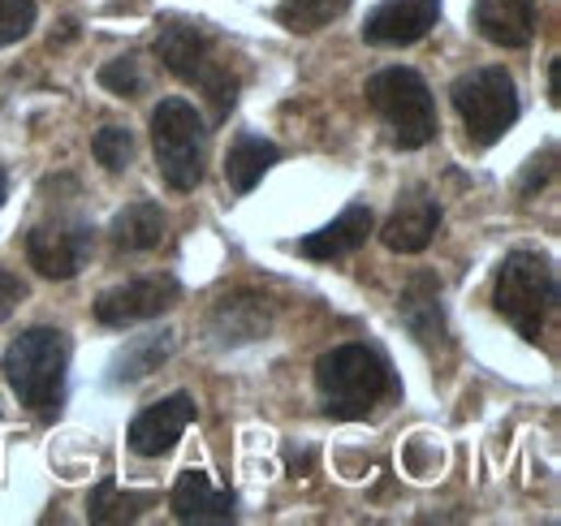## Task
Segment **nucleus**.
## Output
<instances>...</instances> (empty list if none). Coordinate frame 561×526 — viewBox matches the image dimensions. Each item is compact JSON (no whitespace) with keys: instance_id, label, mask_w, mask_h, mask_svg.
<instances>
[{"instance_id":"obj_1","label":"nucleus","mask_w":561,"mask_h":526,"mask_svg":"<svg viewBox=\"0 0 561 526\" xmlns=\"http://www.w3.org/2000/svg\"><path fill=\"white\" fill-rule=\"evenodd\" d=\"M70 341L61 329H26L0 358V371L18 401L35 414H57L66 401Z\"/></svg>"},{"instance_id":"obj_2","label":"nucleus","mask_w":561,"mask_h":526,"mask_svg":"<svg viewBox=\"0 0 561 526\" xmlns=\"http://www.w3.org/2000/svg\"><path fill=\"white\" fill-rule=\"evenodd\" d=\"M316 389L333 419H367L376 401L393 393V371L367 345H337L316 363Z\"/></svg>"},{"instance_id":"obj_3","label":"nucleus","mask_w":561,"mask_h":526,"mask_svg":"<svg viewBox=\"0 0 561 526\" xmlns=\"http://www.w3.org/2000/svg\"><path fill=\"white\" fill-rule=\"evenodd\" d=\"M496 311L523 332L527 341H540L545 320L558 302V272L553 263L536 251H514L496 267V289H492Z\"/></svg>"},{"instance_id":"obj_4","label":"nucleus","mask_w":561,"mask_h":526,"mask_svg":"<svg viewBox=\"0 0 561 526\" xmlns=\"http://www.w3.org/2000/svg\"><path fill=\"white\" fill-rule=\"evenodd\" d=\"M156 53L182 82L208 91V100L216 104V117H229V108L238 100V78L220 61L211 35L199 22H169V26H160Z\"/></svg>"},{"instance_id":"obj_5","label":"nucleus","mask_w":561,"mask_h":526,"mask_svg":"<svg viewBox=\"0 0 561 526\" xmlns=\"http://www.w3.org/2000/svg\"><path fill=\"white\" fill-rule=\"evenodd\" d=\"M367 104L385 117L393 142L407 147V151L436 138V104H432V91L415 69L393 66L371 73L367 78Z\"/></svg>"},{"instance_id":"obj_6","label":"nucleus","mask_w":561,"mask_h":526,"mask_svg":"<svg viewBox=\"0 0 561 526\" xmlns=\"http://www.w3.org/2000/svg\"><path fill=\"white\" fill-rule=\"evenodd\" d=\"M204 117L186 100H160L151 113L156 164L173 191H195L204 182Z\"/></svg>"},{"instance_id":"obj_7","label":"nucleus","mask_w":561,"mask_h":526,"mask_svg":"<svg viewBox=\"0 0 561 526\" xmlns=\"http://www.w3.org/2000/svg\"><path fill=\"white\" fill-rule=\"evenodd\" d=\"M454 108L476 147H492L501 134L518 122V87L501 66L471 69L454 82Z\"/></svg>"},{"instance_id":"obj_8","label":"nucleus","mask_w":561,"mask_h":526,"mask_svg":"<svg viewBox=\"0 0 561 526\" xmlns=\"http://www.w3.org/2000/svg\"><path fill=\"white\" fill-rule=\"evenodd\" d=\"M91 255V225L87 220H48L26 233V260L48 281H70Z\"/></svg>"},{"instance_id":"obj_9","label":"nucleus","mask_w":561,"mask_h":526,"mask_svg":"<svg viewBox=\"0 0 561 526\" xmlns=\"http://www.w3.org/2000/svg\"><path fill=\"white\" fill-rule=\"evenodd\" d=\"M178 302V281L173 276H142L130 285H117L108 294H100L95 302V320L108 329H126L139 320H156Z\"/></svg>"},{"instance_id":"obj_10","label":"nucleus","mask_w":561,"mask_h":526,"mask_svg":"<svg viewBox=\"0 0 561 526\" xmlns=\"http://www.w3.org/2000/svg\"><path fill=\"white\" fill-rule=\"evenodd\" d=\"M436 22H440V0H380L363 22V39L376 48H402V44H420Z\"/></svg>"},{"instance_id":"obj_11","label":"nucleus","mask_w":561,"mask_h":526,"mask_svg":"<svg viewBox=\"0 0 561 526\" xmlns=\"http://www.w3.org/2000/svg\"><path fill=\"white\" fill-rule=\"evenodd\" d=\"M195 423V401L186 393H173L164 397V401H156V405H147L139 419L130 423V449L139 454V458H160V454H169L178 441H182V432Z\"/></svg>"},{"instance_id":"obj_12","label":"nucleus","mask_w":561,"mask_h":526,"mask_svg":"<svg viewBox=\"0 0 561 526\" xmlns=\"http://www.w3.org/2000/svg\"><path fill=\"white\" fill-rule=\"evenodd\" d=\"M440 229V203L427 195V191H411L393 207V216L385 220L380 229V242L398 255H420L423 247L436 238Z\"/></svg>"},{"instance_id":"obj_13","label":"nucleus","mask_w":561,"mask_h":526,"mask_svg":"<svg viewBox=\"0 0 561 526\" xmlns=\"http://www.w3.org/2000/svg\"><path fill=\"white\" fill-rule=\"evenodd\" d=\"M540 26V0H476V31L496 48H527Z\"/></svg>"},{"instance_id":"obj_14","label":"nucleus","mask_w":561,"mask_h":526,"mask_svg":"<svg viewBox=\"0 0 561 526\" xmlns=\"http://www.w3.org/2000/svg\"><path fill=\"white\" fill-rule=\"evenodd\" d=\"M173 505V518L178 523H195V526H208V523H233V492L216 488L204 470H186L169 496Z\"/></svg>"},{"instance_id":"obj_15","label":"nucleus","mask_w":561,"mask_h":526,"mask_svg":"<svg viewBox=\"0 0 561 526\" xmlns=\"http://www.w3.org/2000/svg\"><path fill=\"white\" fill-rule=\"evenodd\" d=\"M371 225H376L371 207H367V203H351L333 225L307 233V238L298 242V251H302L307 260H342V255H351V251H358V247L367 242Z\"/></svg>"},{"instance_id":"obj_16","label":"nucleus","mask_w":561,"mask_h":526,"mask_svg":"<svg viewBox=\"0 0 561 526\" xmlns=\"http://www.w3.org/2000/svg\"><path fill=\"white\" fill-rule=\"evenodd\" d=\"M277 160H280L277 142H268L260 134H238L233 147H229V156H225V182H229V191L233 195H251Z\"/></svg>"},{"instance_id":"obj_17","label":"nucleus","mask_w":561,"mask_h":526,"mask_svg":"<svg viewBox=\"0 0 561 526\" xmlns=\"http://www.w3.org/2000/svg\"><path fill=\"white\" fill-rule=\"evenodd\" d=\"M108 238L117 251H151L164 238V211L156 203H130L113 216Z\"/></svg>"},{"instance_id":"obj_18","label":"nucleus","mask_w":561,"mask_h":526,"mask_svg":"<svg viewBox=\"0 0 561 526\" xmlns=\"http://www.w3.org/2000/svg\"><path fill=\"white\" fill-rule=\"evenodd\" d=\"M402 320L407 329L420 336L423 345L440 341L445 336V320H440V285L432 276H415L407 289H402Z\"/></svg>"},{"instance_id":"obj_19","label":"nucleus","mask_w":561,"mask_h":526,"mask_svg":"<svg viewBox=\"0 0 561 526\" xmlns=\"http://www.w3.org/2000/svg\"><path fill=\"white\" fill-rule=\"evenodd\" d=\"M173 354V332H147L135 336L117 358H113V380L117 385H135L142 376L160 371V363Z\"/></svg>"},{"instance_id":"obj_20","label":"nucleus","mask_w":561,"mask_h":526,"mask_svg":"<svg viewBox=\"0 0 561 526\" xmlns=\"http://www.w3.org/2000/svg\"><path fill=\"white\" fill-rule=\"evenodd\" d=\"M151 505V496L147 492H122L113 479H104L95 492H91V501H87V514H91V523H135L142 510Z\"/></svg>"},{"instance_id":"obj_21","label":"nucleus","mask_w":561,"mask_h":526,"mask_svg":"<svg viewBox=\"0 0 561 526\" xmlns=\"http://www.w3.org/2000/svg\"><path fill=\"white\" fill-rule=\"evenodd\" d=\"M351 9V0H280L277 22L289 31H320L333 18H342Z\"/></svg>"},{"instance_id":"obj_22","label":"nucleus","mask_w":561,"mask_h":526,"mask_svg":"<svg viewBox=\"0 0 561 526\" xmlns=\"http://www.w3.org/2000/svg\"><path fill=\"white\" fill-rule=\"evenodd\" d=\"M91 151H95V160H100L108 173H122V169H130V160H135V134L122 130V126H104V130L95 134Z\"/></svg>"},{"instance_id":"obj_23","label":"nucleus","mask_w":561,"mask_h":526,"mask_svg":"<svg viewBox=\"0 0 561 526\" xmlns=\"http://www.w3.org/2000/svg\"><path fill=\"white\" fill-rule=\"evenodd\" d=\"M35 26V0H0V48L18 44Z\"/></svg>"},{"instance_id":"obj_24","label":"nucleus","mask_w":561,"mask_h":526,"mask_svg":"<svg viewBox=\"0 0 561 526\" xmlns=\"http://www.w3.org/2000/svg\"><path fill=\"white\" fill-rule=\"evenodd\" d=\"M100 87L113 91V95H139L142 91V69L135 57H117L100 69Z\"/></svg>"},{"instance_id":"obj_25","label":"nucleus","mask_w":561,"mask_h":526,"mask_svg":"<svg viewBox=\"0 0 561 526\" xmlns=\"http://www.w3.org/2000/svg\"><path fill=\"white\" fill-rule=\"evenodd\" d=\"M26 298V285H22V276H13V272H4L0 267V324L18 311V302Z\"/></svg>"},{"instance_id":"obj_26","label":"nucleus","mask_w":561,"mask_h":526,"mask_svg":"<svg viewBox=\"0 0 561 526\" xmlns=\"http://www.w3.org/2000/svg\"><path fill=\"white\" fill-rule=\"evenodd\" d=\"M549 178H553V151H545V160H540V156L531 160V169H527V182H523V191L531 195V191H536V186H545Z\"/></svg>"},{"instance_id":"obj_27","label":"nucleus","mask_w":561,"mask_h":526,"mask_svg":"<svg viewBox=\"0 0 561 526\" xmlns=\"http://www.w3.org/2000/svg\"><path fill=\"white\" fill-rule=\"evenodd\" d=\"M549 95H553V104H561V61L549 66Z\"/></svg>"},{"instance_id":"obj_28","label":"nucleus","mask_w":561,"mask_h":526,"mask_svg":"<svg viewBox=\"0 0 561 526\" xmlns=\"http://www.w3.org/2000/svg\"><path fill=\"white\" fill-rule=\"evenodd\" d=\"M4 195H9V182H4V169H0V207H4Z\"/></svg>"}]
</instances>
